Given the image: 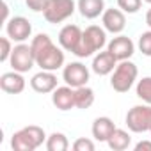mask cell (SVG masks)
Masks as SVG:
<instances>
[{"label":"cell","instance_id":"cell-25","mask_svg":"<svg viewBox=\"0 0 151 151\" xmlns=\"http://www.w3.org/2000/svg\"><path fill=\"white\" fill-rule=\"evenodd\" d=\"M11 37H0V46H2V50H0V60L2 62H9L11 59V53H13V45H11Z\"/></svg>","mask_w":151,"mask_h":151},{"label":"cell","instance_id":"cell-12","mask_svg":"<svg viewBox=\"0 0 151 151\" xmlns=\"http://www.w3.org/2000/svg\"><path fill=\"white\" fill-rule=\"evenodd\" d=\"M57 77L53 75V71H45L41 69L39 73H36L34 77L30 78V87L39 93V94H48V93H53L59 86H57Z\"/></svg>","mask_w":151,"mask_h":151},{"label":"cell","instance_id":"cell-19","mask_svg":"<svg viewBox=\"0 0 151 151\" xmlns=\"http://www.w3.org/2000/svg\"><path fill=\"white\" fill-rule=\"evenodd\" d=\"M109 147L114 149V151H124L128 149V146L132 144V137L126 130H121V128H116L114 133L110 135V139L107 140Z\"/></svg>","mask_w":151,"mask_h":151},{"label":"cell","instance_id":"cell-18","mask_svg":"<svg viewBox=\"0 0 151 151\" xmlns=\"http://www.w3.org/2000/svg\"><path fill=\"white\" fill-rule=\"evenodd\" d=\"M77 7L87 20H94L105 13V0H78Z\"/></svg>","mask_w":151,"mask_h":151},{"label":"cell","instance_id":"cell-24","mask_svg":"<svg viewBox=\"0 0 151 151\" xmlns=\"http://www.w3.org/2000/svg\"><path fill=\"white\" fill-rule=\"evenodd\" d=\"M139 50L142 52V55L151 57V30H146L139 36V43H137Z\"/></svg>","mask_w":151,"mask_h":151},{"label":"cell","instance_id":"cell-29","mask_svg":"<svg viewBox=\"0 0 151 151\" xmlns=\"http://www.w3.org/2000/svg\"><path fill=\"white\" fill-rule=\"evenodd\" d=\"M146 25L151 29V7L147 9V13H146Z\"/></svg>","mask_w":151,"mask_h":151},{"label":"cell","instance_id":"cell-2","mask_svg":"<svg viewBox=\"0 0 151 151\" xmlns=\"http://www.w3.org/2000/svg\"><path fill=\"white\" fill-rule=\"evenodd\" d=\"M43 142H46V133L41 126L36 124L22 128L11 137V147L14 151H34L43 146Z\"/></svg>","mask_w":151,"mask_h":151},{"label":"cell","instance_id":"cell-4","mask_svg":"<svg viewBox=\"0 0 151 151\" xmlns=\"http://www.w3.org/2000/svg\"><path fill=\"white\" fill-rule=\"evenodd\" d=\"M107 45V30L98 27V25H89L84 30L82 36V45L77 53V57H91L94 52H101V48Z\"/></svg>","mask_w":151,"mask_h":151},{"label":"cell","instance_id":"cell-28","mask_svg":"<svg viewBox=\"0 0 151 151\" xmlns=\"http://www.w3.org/2000/svg\"><path fill=\"white\" fill-rule=\"evenodd\" d=\"M151 151V140H140L135 144V151Z\"/></svg>","mask_w":151,"mask_h":151},{"label":"cell","instance_id":"cell-20","mask_svg":"<svg viewBox=\"0 0 151 151\" xmlns=\"http://www.w3.org/2000/svg\"><path fill=\"white\" fill-rule=\"evenodd\" d=\"M94 103V91L87 86H82V87H77L75 89V107L77 109H89L93 107Z\"/></svg>","mask_w":151,"mask_h":151},{"label":"cell","instance_id":"cell-3","mask_svg":"<svg viewBox=\"0 0 151 151\" xmlns=\"http://www.w3.org/2000/svg\"><path fill=\"white\" fill-rule=\"evenodd\" d=\"M137 75H139V69L130 59L128 60H119V64L112 71L110 86L116 93H128L133 87L135 80H137Z\"/></svg>","mask_w":151,"mask_h":151},{"label":"cell","instance_id":"cell-6","mask_svg":"<svg viewBox=\"0 0 151 151\" xmlns=\"http://www.w3.org/2000/svg\"><path fill=\"white\" fill-rule=\"evenodd\" d=\"M126 126L133 133H144L151 130V105H135L126 114Z\"/></svg>","mask_w":151,"mask_h":151},{"label":"cell","instance_id":"cell-7","mask_svg":"<svg viewBox=\"0 0 151 151\" xmlns=\"http://www.w3.org/2000/svg\"><path fill=\"white\" fill-rule=\"evenodd\" d=\"M9 64H11V68H13L14 71H20V73L30 71V69L36 66V57H34L32 46H30V45H25V43H18V45L13 48Z\"/></svg>","mask_w":151,"mask_h":151},{"label":"cell","instance_id":"cell-30","mask_svg":"<svg viewBox=\"0 0 151 151\" xmlns=\"http://www.w3.org/2000/svg\"><path fill=\"white\" fill-rule=\"evenodd\" d=\"M7 14H9V7H7V2H4V22H7Z\"/></svg>","mask_w":151,"mask_h":151},{"label":"cell","instance_id":"cell-5","mask_svg":"<svg viewBox=\"0 0 151 151\" xmlns=\"http://www.w3.org/2000/svg\"><path fill=\"white\" fill-rule=\"evenodd\" d=\"M77 9L78 7L75 4V0H48L43 16L48 23H62L64 20L73 16Z\"/></svg>","mask_w":151,"mask_h":151},{"label":"cell","instance_id":"cell-31","mask_svg":"<svg viewBox=\"0 0 151 151\" xmlns=\"http://www.w3.org/2000/svg\"><path fill=\"white\" fill-rule=\"evenodd\" d=\"M144 2H147V4H151V0H144Z\"/></svg>","mask_w":151,"mask_h":151},{"label":"cell","instance_id":"cell-10","mask_svg":"<svg viewBox=\"0 0 151 151\" xmlns=\"http://www.w3.org/2000/svg\"><path fill=\"white\" fill-rule=\"evenodd\" d=\"M6 32L7 37H11L16 43H25L32 34V25L25 16H13L6 22Z\"/></svg>","mask_w":151,"mask_h":151},{"label":"cell","instance_id":"cell-11","mask_svg":"<svg viewBox=\"0 0 151 151\" xmlns=\"http://www.w3.org/2000/svg\"><path fill=\"white\" fill-rule=\"evenodd\" d=\"M107 50L117 59V60H128L135 53V45L130 37L126 36H116L114 39L109 41Z\"/></svg>","mask_w":151,"mask_h":151},{"label":"cell","instance_id":"cell-17","mask_svg":"<svg viewBox=\"0 0 151 151\" xmlns=\"http://www.w3.org/2000/svg\"><path fill=\"white\" fill-rule=\"evenodd\" d=\"M114 130H116V124H114V121H112L110 117H107V116L96 117L94 123H93V128H91L93 137H94L98 142H107V140L110 139V135L114 133Z\"/></svg>","mask_w":151,"mask_h":151},{"label":"cell","instance_id":"cell-21","mask_svg":"<svg viewBox=\"0 0 151 151\" xmlns=\"http://www.w3.org/2000/svg\"><path fill=\"white\" fill-rule=\"evenodd\" d=\"M46 149L48 151H68L69 147V140L64 133L60 132H53L50 137H46Z\"/></svg>","mask_w":151,"mask_h":151},{"label":"cell","instance_id":"cell-1","mask_svg":"<svg viewBox=\"0 0 151 151\" xmlns=\"http://www.w3.org/2000/svg\"><path fill=\"white\" fill-rule=\"evenodd\" d=\"M34 57H36V66H39L45 71H57L59 68L64 66V48H59L53 45L52 37L48 34H37L30 41Z\"/></svg>","mask_w":151,"mask_h":151},{"label":"cell","instance_id":"cell-15","mask_svg":"<svg viewBox=\"0 0 151 151\" xmlns=\"http://www.w3.org/2000/svg\"><path fill=\"white\" fill-rule=\"evenodd\" d=\"M117 62H119V60H117L109 50H105V52H98V53L94 55V59H93L91 69H93L96 75H100V77H105V75H110V73L116 69Z\"/></svg>","mask_w":151,"mask_h":151},{"label":"cell","instance_id":"cell-27","mask_svg":"<svg viewBox=\"0 0 151 151\" xmlns=\"http://www.w3.org/2000/svg\"><path fill=\"white\" fill-rule=\"evenodd\" d=\"M25 2H27V7L32 9L34 13H43L46 9L48 0H25Z\"/></svg>","mask_w":151,"mask_h":151},{"label":"cell","instance_id":"cell-22","mask_svg":"<svg viewBox=\"0 0 151 151\" xmlns=\"http://www.w3.org/2000/svg\"><path fill=\"white\" fill-rule=\"evenodd\" d=\"M135 93H137V98L142 100L144 103L151 105V77H144L137 82V87H135Z\"/></svg>","mask_w":151,"mask_h":151},{"label":"cell","instance_id":"cell-9","mask_svg":"<svg viewBox=\"0 0 151 151\" xmlns=\"http://www.w3.org/2000/svg\"><path fill=\"white\" fill-rule=\"evenodd\" d=\"M82 36H84V30L78 25H64L59 32V45L66 52L77 55L82 45Z\"/></svg>","mask_w":151,"mask_h":151},{"label":"cell","instance_id":"cell-26","mask_svg":"<svg viewBox=\"0 0 151 151\" xmlns=\"http://www.w3.org/2000/svg\"><path fill=\"white\" fill-rule=\"evenodd\" d=\"M75 151H94V142L91 139H86V137H80L73 142L71 146Z\"/></svg>","mask_w":151,"mask_h":151},{"label":"cell","instance_id":"cell-32","mask_svg":"<svg viewBox=\"0 0 151 151\" xmlns=\"http://www.w3.org/2000/svg\"><path fill=\"white\" fill-rule=\"evenodd\" d=\"M149 133H151V130H149Z\"/></svg>","mask_w":151,"mask_h":151},{"label":"cell","instance_id":"cell-13","mask_svg":"<svg viewBox=\"0 0 151 151\" xmlns=\"http://www.w3.org/2000/svg\"><path fill=\"white\" fill-rule=\"evenodd\" d=\"M101 23L103 29L110 34H121L126 27V16L121 9H105V13L101 14Z\"/></svg>","mask_w":151,"mask_h":151},{"label":"cell","instance_id":"cell-14","mask_svg":"<svg viewBox=\"0 0 151 151\" xmlns=\"http://www.w3.org/2000/svg\"><path fill=\"white\" fill-rule=\"evenodd\" d=\"M0 89L7 94H20L25 89V78L20 71H7L0 77Z\"/></svg>","mask_w":151,"mask_h":151},{"label":"cell","instance_id":"cell-23","mask_svg":"<svg viewBox=\"0 0 151 151\" xmlns=\"http://www.w3.org/2000/svg\"><path fill=\"white\" fill-rule=\"evenodd\" d=\"M140 6H142V0H117V7L128 14H135L140 9Z\"/></svg>","mask_w":151,"mask_h":151},{"label":"cell","instance_id":"cell-16","mask_svg":"<svg viewBox=\"0 0 151 151\" xmlns=\"http://www.w3.org/2000/svg\"><path fill=\"white\" fill-rule=\"evenodd\" d=\"M52 103L62 112L71 110L75 107V89L68 84L62 86V87H57L52 93Z\"/></svg>","mask_w":151,"mask_h":151},{"label":"cell","instance_id":"cell-8","mask_svg":"<svg viewBox=\"0 0 151 151\" xmlns=\"http://www.w3.org/2000/svg\"><path fill=\"white\" fill-rule=\"evenodd\" d=\"M89 77H91L89 68L86 64H82V62H69L62 69V80L68 86H71L73 89L82 87V86H87Z\"/></svg>","mask_w":151,"mask_h":151}]
</instances>
